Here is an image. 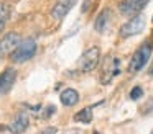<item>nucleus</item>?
I'll list each match as a JSON object with an SVG mask.
<instances>
[{
    "label": "nucleus",
    "instance_id": "obj_11",
    "mask_svg": "<svg viewBox=\"0 0 153 134\" xmlns=\"http://www.w3.org/2000/svg\"><path fill=\"white\" fill-rule=\"evenodd\" d=\"M110 21H112V12H110L109 8H105V10H102V12L97 15V18H96V23H94V29H96L97 33H105L107 29H109V26H110Z\"/></svg>",
    "mask_w": 153,
    "mask_h": 134
},
{
    "label": "nucleus",
    "instance_id": "obj_8",
    "mask_svg": "<svg viewBox=\"0 0 153 134\" xmlns=\"http://www.w3.org/2000/svg\"><path fill=\"white\" fill-rule=\"evenodd\" d=\"M28 126H30V116L25 110H20L12 119V123L8 124V131L12 134H23L28 129Z\"/></svg>",
    "mask_w": 153,
    "mask_h": 134
},
{
    "label": "nucleus",
    "instance_id": "obj_6",
    "mask_svg": "<svg viewBox=\"0 0 153 134\" xmlns=\"http://www.w3.org/2000/svg\"><path fill=\"white\" fill-rule=\"evenodd\" d=\"M20 34L18 33H7L4 38H0V59L12 56L13 51L20 44Z\"/></svg>",
    "mask_w": 153,
    "mask_h": 134
},
{
    "label": "nucleus",
    "instance_id": "obj_3",
    "mask_svg": "<svg viewBox=\"0 0 153 134\" xmlns=\"http://www.w3.org/2000/svg\"><path fill=\"white\" fill-rule=\"evenodd\" d=\"M35 54H36V42H35V39L28 38V39L20 41L18 48L13 51V54L10 56V59L15 64H22V62H27V61H30V59H33Z\"/></svg>",
    "mask_w": 153,
    "mask_h": 134
},
{
    "label": "nucleus",
    "instance_id": "obj_17",
    "mask_svg": "<svg viewBox=\"0 0 153 134\" xmlns=\"http://www.w3.org/2000/svg\"><path fill=\"white\" fill-rule=\"evenodd\" d=\"M89 2H91V0H86V2H84V5H82V12H86V10H87V7H89Z\"/></svg>",
    "mask_w": 153,
    "mask_h": 134
},
{
    "label": "nucleus",
    "instance_id": "obj_4",
    "mask_svg": "<svg viewBox=\"0 0 153 134\" xmlns=\"http://www.w3.org/2000/svg\"><path fill=\"white\" fill-rule=\"evenodd\" d=\"M99 61H100V49L97 46L87 48L82 52V56L79 57V61H77V69L86 74V72L94 70L97 67V64H99Z\"/></svg>",
    "mask_w": 153,
    "mask_h": 134
},
{
    "label": "nucleus",
    "instance_id": "obj_18",
    "mask_svg": "<svg viewBox=\"0 0 153 134\" xmlns=\"http://www.w3.org/2000/svg\"><path fill=\"white\" fill-rule=\"evenodd\" d=\"M150 74H152V75H153V65H152V69H150Z\"/></svg>",
    "mask_w": 153,
    "mask_h": 134
},
{
    "label": "nucleus",
    "instance_id": "obj_12",
    "mask_svg": "<svg viewBox=\"0 0 153 134\" xmlns=\"http://www.w3.org/2000/svg\"><path fill=\"white\" fill-rule=\"evenodd\" d=\"M61 103L64 106H74V105L79 101V93H77L74 88H66V90L61 92Z\"/></svg>",
    "mask_w": 153,
    "mask_h": 134
},
{
    "label": "nucleus",
    "instance_id": "obj_20",
    "mask_svg": "<svg viewBox=\"0 0 153 134\" xmlns=\"http://www.w3.org/2000/svg\"><path fill=\"white\" fill-rule=\"evenodd\" d=\"M150 134H153V131H152V133H150Z\"/></svg>",
    "mask_w": 153,
    "mask_h": 134
},
{
    "label": "nucleus",
    "instance_id": "obj_13",
    "mask_svg": "<svg viewBox=\"0 0 153 134\" xmlns=\"http://www.w3.org/2000/svg\"><path fill=\"white\" fill-rule=\"evenodd\" d=\"M74 121L76 123H82V124H89L92 121V108L87 106V108H82L79 113L74 114Z\"/></svg>",
    "mask_w": 153,
    "mask_h": 134
},
{
    "label": "nucleus",
    "instance_id": "obj_16",
    "mask_svg": "<svg viewBox=\"0 0 153 134\" xmlns=\"http://www.w3.org/2000/svg\"><path fill=\"white\" fill-rule=\"evenodd\" d=\"M58 133V127H54V126H46V127H43V129H40L36 134H56Z\"/></svg>",
    "mask_w": 153,
    "mask_h": 134
},
{
    "label": "nucleus",
    "instance_id": "obj_15",
    "mask_svg": "<svg viewBox=\"0 0 153 134\" xmlns=\"http://www.w3.org/2000/svg\"><path fill=\"white\" fill-rule=\"evenodd\" d=\"M143 97V90L142 87H133L130 90V100H138V98Z\"/></svg>",
    "mask_w": 153,
    "mask_h": 134
},
{
    "label": "nucleus",
    "instance_id": "obj_19",
    "mask_svg": "<svg viewBox=\"0 0 153 134\" xmlns=\"http://www.w3.org/2000/svg\"><path fill=\"white\" fill-rule=\"evenodd\" d=\"M94 134H100V133H94Z\"/></svg>",
    "mask_w": 153,
    "mask_h": 134
},
{
    "label": "nucleus",
    "instance_id": "obj_14",
    "mask_svg": "<svg viewBox=\"0 0 153 134\" xmlns=\"http://www.w3.org/2000/svg\"><path fill=\"white\" fill-rule=\"evenodd\" d=\"M8 16H10V7H8V3H0V33L4 31L5 25L8 21Z\"/></svg>",
    "mask_w": 153,
    "mask_h": 134
},
{
    "label": "nucleus",
    "instance_id": "obj_10",
    "mask_svg": "<svg viewBox=\"0 0 153 134\" xmlns=\"http://www.w3.org/2000/svg\"><path fill=\"white\" fill-rule=\"evenodd\" d=\"M15 78H17V70L13 67H7L2 75H0V95L10 92V88L13 87Z\"/></svg>",
    "mask_w": 153,
    "mask_h": 134
},
{
    "label": "nucleus",
    "instance_id": "obj_1",
    "mask_svg": "<svg viewBox=\"0 0 153 134\" xmlns=\"http://www.w3.org/2000/svg\"><path fill=\"white\" fill-rule=\"evenodd\" d=\"M122 72L120 67V59L115 56H105L102 65H100V83L102 85H109L117 75Z\"/></svg>",
    "mask_w": 153,
    "mask_h": 134
},
{
    "label": "nucleus",
    "instance_id": "obj_21",
    "mask_svg": "<svg viewBox=\"0 0 153 134\" xmlns=\"http://www.w3.org/2000/svg\"><path fill=\"white\" fill-rule=\"evenodd\" d=\"M152 21H153V18H152Z\"/></svg>",
    "mask_w": 153,
    "mask_h": 134
},
{
    "label": "nucleus",
    "instance_id": "obj_5",
    "mask_svg": "<svg viewBox=\"0 0 153 134\" xmlns=\"http://www.w3.org/2000/svg\"><path fill=\"white\" fill-rule=\"evenodd\" d=\"M146 26V20L143 15H137L132 16L127 23H123L122 28H120V36L122 38H130V36H135L138 33H142Z\"/></svg>",
    "mask_w": 153,
    "mask_h": 134
},
{
    "label": "nucleus",
    "instance_id": "obj_7",
    "mask_svg": "<svg viewBox=\"0 0 153 134\" xmlns=\"http://www.w3.org/2000/svg\"><path fill=\"white\" fill-rule=\"evenodd\" d=\"M148 2L150 0H123V2H120L119 10L125 16H137L140 15V12L145 8Z\"/></svg>",
    "mask_w": 153,
    "mask_h": 134
},
{
    "label": "nucleus",
    "instance_id": "obj_2",
    "mask_svg": "<svg viewBox=\"0 0 153 134\" xmlns=\"http://www.w3.org/2000/svg\"><path fill=\"white\" fill-rule=\"evenodd\" d=\"M152 51H153L152 42H143V44L140 46L135 52H133L132 59H130V62H128V69H127V70H128L130 74H137L138 70H142V69L145 67V64L148 62L150 56H152Z\"/></svg>",
    "mask_w": 153,
    "mask_h": 134
},
{
    "label": "nucleus",
    "instance_id": "obj_9",
    "mask_svg": "<svg viewBox=\"0 0 153 134\" xmlns=\"http://www.w3.org/2000/svg\"><path fill=\"white\" fill-rule=\"evenodd\" d=\"M76 3H77V0H58L56 5L51 10V16H53L56 21H61V20L71 12V8H73Z\"/></svg>",
    "mask_w": 153,
    "mask_h": 134
}]
</instances>
